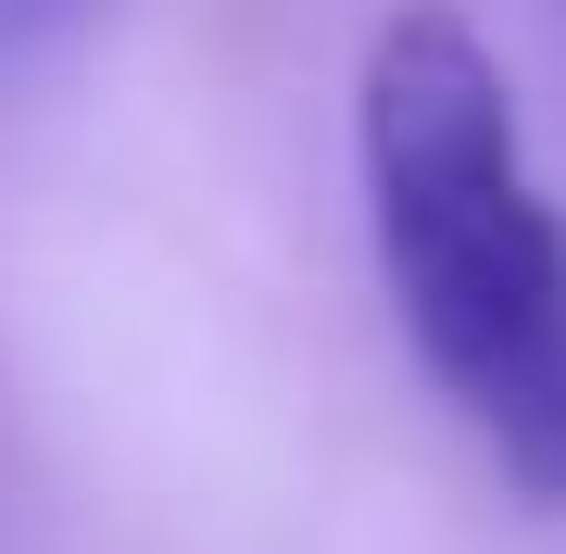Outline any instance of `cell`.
<instances>
[{
  "label": "cell",
  "instance_id": "cell-1",
  "mask_svg": "<svg viewBox=\"0 0 566 554\" xmlns=\"http://www.w3.org/2000/svg\"><path fill=\"white\" fill-rule=\"evenodd\" d=\"M353 177L416 366L528 504H566V215L453 0H403L365 39Z\"/></svg>",
  "mask_w": 566,
  "mask_h": 554
},
{
  "label": "cell",
  "instance_id": "cell-2",
  "mask_svg": "<svg viewBox=\"0 0 566 554\" xmlns=\"http://www.w3.org/2000/svg\"><path fill=\"white\" fill-rule=\"evenodd\" d=\"M76 25H102V0H0V51H51Z\"/></svg>",
  "mask_w": 566,
  "mask_h": 554
}]
</instances>
